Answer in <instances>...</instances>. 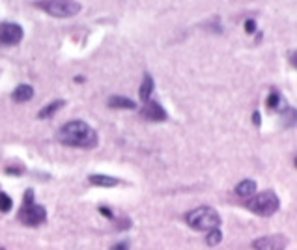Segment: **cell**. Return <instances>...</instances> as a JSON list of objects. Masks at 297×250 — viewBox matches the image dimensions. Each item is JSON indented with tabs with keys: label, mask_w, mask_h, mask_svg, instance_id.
<instances>
[{
	"label": "cell",
	"mask_w": 297,
	"mask_h": 250,
	"mask_svg": "<svg viewBox=\"0 0 297 250\" xmlns=\"http://www.w3.org/2000/svg\"><path fill=\"white\" fill-rule=\"evenodd\" d=\"M290 60H292V64L296 65V69H297V53H294V55H292V58H290Z\"/></svg>",
	"instance_id": "24"
},
{
	"label": "cell",
	"mask_w": 297,
	"mask_h": 250,
	"mask_svg": "<svg viewBox=\"0 0 297 250\" xmlns=\"http://www.w3.org/2000/svg\"><path fill=\"white\" fill-rule=\"evenodd\" d=\"M107 105L111 109H137V103L125 95H111Z\"/></svg>",
	"instance_id": "9"
},
{
	"label": "cell",
	"mask_w": 297,
	"mask_h": 250,
	"mask_svg": "<svg viewBox=\"0 0 297 250\" xmlns=\"http://www.w3.org/2000/svg\"><path fill=\"white\" fill-rule=\"evenodd\" d=\"M254 30H256V21H254V19H247V21H245V32H247V34H252Z\"/></svg>",
	"instance_id": "19"
},
{
	"label": "cell",
	"mask_w": 297,
	"mask_h": 250,
	"mask_svg": "<svg viewBox=\"0 0 297 250\" xmlns=\"http://www.w3.org/2000/svg\"><path fill=\"white\" fill-rule=\"evenodd\" d=\"M99 213L105 215L107 219H114V215H112V211L109 209V207H99Z\"/></svg>",
	"instance_id": "21"
},
{
	"label": "cell",
	"mask_w": 297,
	"mask_h": 250,
	"mask_svg": "<svg viewBox=\"0 0 297 250\" xmlns=\"http://www.w3.org/2000/svg\"><path fill=\"white\" fill-rule=\"evenodd\" d=\"M0 250H6V249H2V247H0Z\"/></svg>",
	"instance_id": "26"
},
{
	"label": "cell",
	"mask_w": 297,
	"mask_h": 250,
	"mask_svg": "<svg viewBox=\"0 0 297 250\" xmlns=\"http://www.w3.org/2000/svg\"><path fill=\"white\" fill-rule=\"evenodd\" d=\"M294 165H296V167H297V157H296V161H294Z\"/></svg>",
	"instance_id": "25"
},
{
	"label": "cell",
	"mask_w": 297,
	"mask_h": 250,
	"mask_svg": "<svg viewBox=\"0 0 297 250\" xmlns=\"http://www.w3.org/2000/svg\"><path fill=\"white\" fill-rule=\"evenodd\" d=\"M23 39V28L15 23H0V43L2 45H17Z\"/></svg>",
	"instance_id": "7"
},
{
	"label": "cell",
	"mask_w": 297,
	"mask_h": 250,
	"mask_svg": "<svg viewBox=\"0 0 297 250\" xmlns=\"http://www.w3.org/2000/svg\"><path fill=\"white\" fill-rule=\"evenodd\" d=\"M247 207L251 209L252 213L260 215V217H271V215H275L279 211L280 200L273 191H264L260 194L252 196L251 200L247 202Z\"/></svg>",
	"instance_id": "4"
},
{
	"label": "cell",
	"mask_w": 297,
	"mask_h": 250,
	"mask_svg": "<svg viewBox=\"0 0 297 250\" xmlns=\"http://www.w3.org/2000/svg\"><path fill=\"white\" fill-rule=\"evenodd\" d=\"M112 250H129V245L123 241V243H118V245H114Z\"/></svg>",
	"instance_id": "22"
},
{
	"label": "cell",
	"mask_w": 297,
	"mask_h": 250,
	"mask_svg": "<svg viewBox=\"0 0 297 250\" xmlns=\"http://www.w3.org/2000/svg\"><path fill=\"white\" fill-rule=\"evenodd\" d=\"M140 114H142V118H144V120H148V121H165L168 118L167 111H165L157 101L144 103V107H142Z\"/></svg>",
	"instance_id": "8"
},
{
	"label": "cell",
	"mask_w": 297,
	"mask_h": 250,
	"mask_svg": "<svg viewBox=\"0 0 297 250\" xmlns=\"http://www.w3.org/2000/svg\"><path fill=\"white\" fill-rule=\"evenodd\" d=\"M11 97H13V101H17V103L30 101V99L34 97V88H32L30 84H21V86L15 88V92L11 93Z\"/></svg>",
	"instance_id": "11"
},
{
	"label": "cell",
	"mask_w": 297,
	"mask_h": 250,
	"mask_svg": "<svg viewBox=\"0 0 297 250\" xmlns=\"http://www.w3.org/2000/svg\"><path fill=\"white\" fill-rule=\"evenodd\" d=\"M256 193V181L252 179H243L236 185V194L238 196H243V198H249Z\"/></svg>",
	"instance_id": "13"
},
{
	"label": "cell",
	"mask_w": 297,
	"mask_h": 250,
	"mask_svg": "<svg viewBox=\"0 0 297 250\" xmlns=\"http://www.w3.org/2000/svg\"><path fill=\"white\" fill-rule=\"evenodd\" d=\"M153 88H155V84H153L151 75H144V81H142V84H140V90H139V97L144 103H148L149 97H151V93H153Z\"/></svg>",
	"instance_id": "12"
},
{
	"label": "cell",
	"mask_w": 297,
	"mask_h": 250,
	"mask_svg": "<svg viewBox=\"0 0 297 250\" xmlns=\"http://www.w3.org/2000/svg\"><path fill=\"white\" fill-rule=\"evenodd\" d=\"M19 221L23 224H27L30 228H36L47 221V209L43 205H39L34 202V191L28 189L25 193V200H23V207L19 211Z\"/></svg>",
	"instance_id": "3"
},
{
	"label": "cell",
	"mask_w": 297,
	"mask_h": 250,
	"mask_svg": "<svg viewBox=\"0 0 297 250\" xmlns=\"http://www.w3.org/2000/svg\"><path fill=\"white\" fill-rule=\"evenodd\" d=\"M64 105H65L64 99H56V101L49 103V105H47L45 109H41V111L37 112V118H39V120H45V118H51V116H53V114H55L56 111H60V109H62Z\"/></svg>",
	"instance_id": "14"
},
{
	"label": "cell",
	"mask_w": 297,
	"mask_h": 250,
	"mask_svg": "<svg viewBox=\"0 0 297 250\" xmlns=\"http://www.w3.org/2000/svg\"><path fill=\"white\" fill-rule=\"evenodd\" d=\"M6 174H9V176H11V174H15V176H21L23 172H21V170H17V168H6Z\"/></svg>",
	"instance_id": "23"
},
{
	"label": "cell",
	"mask_w": 297,
	"mask_h": 250,
	"mask_svg": "<svg viewBox=\"0 0 297 250\" xmlns=\"http://www.w3.org/2000/svg\"><path fill=\"white\" fill-rule=\"evenodd\" d=\"M221 241H223V233H221L219 228H215V230H211V232H208V235H206V243H208L209 247H215V245H219Z\"/></svg>",
	"instance_id": "15"
},
{
	"label": "cell",
	"mask_w": 297,
	"mask_h": 250,
	"mask_svg": "<svg viewBox=\"0 0 297 250\" xmlns=\"http://www.w3.org/2000/svg\"><path fill=\"white\" fill-rule=\"evenodd\" d=\"M11 205H13L11 198H9L6 193H0V211H2V213H8L9 209H11Z\"/></svg>",
	"instance_id": "18"
},
{
	"label": "cell",
	"mask_w": 297,
	"mask_h": 250,
	"mask_svg": "<svg viewBox=\"0 0 297 250\" xmlns=\"http://www.w3.org/2000/svg\"><path fill=\"white\" fill-rule=\"evenodd\" d=\"M90 179V183L95 187H105V189H111V187H116L120 185V179H116V177H111V176H103V174H92V176L88 177Z\"/></svg>",
	"instance_id": "10"
},
{
	"label": "cell",
	"mask_w": 297,
	"mask_h": 250,
	"mask_svg": "<svg viewBox=\"0 0 297 250\" xmlns=\"http://www.w3.org/2000/svg\"><path fill=\"white\" fill-rule=\"evenodd\" d=\"M279 103H280V93L277 92V90H271L269 95H267V101H266L267 109H269V111H277V109H279Z\"/></svg>",
	"instance_id": "16"
},
{
	"label": "cell",
	"mask_w": 297,
	"mask_h": 250,
	"mask_svg": "<svg viewBox=\"0 0 297 250\" xmlns=\"http://www.w3.org/2000/svg\"><path fill=\"white\" fill-rule=\"evenodd\" d=\"M286 247H288V239L280 233L266 235V237L252 241V249L254 250H286Z\"/></svg>",
	"instance_id": "6"
},
{
	"label": "cell",
	"mask_w": 297,
	"mask_h": 250,
	"mask_svg": "<svg viewBox=\"0 0 297 250\" xmlns=\"http://www.w3.org/2000/svg\"><path fill=\"white\" fill-rule=\"evenodd\" d=\"M56 139L60 140L64 146H71V148H93L97 146V133L81 120H73L64 123L58 133Z\"/></svg>",
	"instance_id": "1"
},
{
	"label": "cell",
	"mask_w": 297,
	"mask_h": 250,
	"mask_svg": "<svg viewBox=\"0 0 297 250\" xmlns=\"http://www.w3.org/2000/svg\"><path fill=\"white\" fill-rule=\"evenodd\" d=\"M34 6L41 8L53 17H73L81 11V2H71V0H41V2H34Z\"/></svg>",
	"instance_id": "5"
},
{
	"label": "cell",
	"mask_w": 297,
	"mask_h": 250,
	"mask_svg": "<svg viewBox=\"0 0 297 250\" xmlns=\"http://www.w3.org/2000/svg\"><path fill=\"white\" fill-rule=\"evenodd\" d=\"M185 221L191 228H195L198 232H211L215 228H219L221 217L213 207L202 205V207H196L193 211H189L185 215Z\"/></svg>",
	"instance_id": "2"
},
{
	"label": "cell",
	"mask_w": 297,
	"mask_h": 250,
	"mask_svg": "<svg viewBox=\"0 0 297 250\" xmlns=\"http://www.w3.org/2000/svg\"><path fill=\"white\" fill-rule=\"evenodd\" d=\"M284 125L286 127H294L297 123V111L296 109H284Z\"/></svg>",
	"instance_id": "17"
},
{
	"label": "cell",
	"mask_w": 297,
	"mask_h": 250,
	"mask_svg": "<svg viewBox=\"0 0 297 250\" xmlns=\"http://www.w3.org/2000/svg\"><path fill=\"white\" fill-rule=\"evenodd\" d=\"M252 123H254L256 127H260V125H262V116H260V112H258V111L252 112Z\"/></svg>",
	"instance_id": "20"
}]
</instances>
